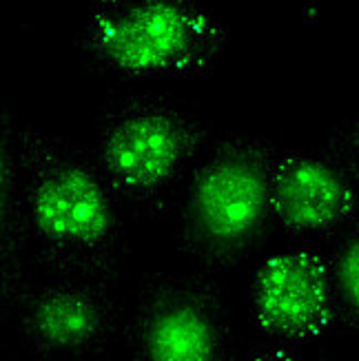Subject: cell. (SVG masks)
Wrapping results in <instances>:
<instances>
[{"label": "cell", "mask_w": 359, "mask_h": 361, "mask_svg": "<svg viewBox=\"0 0 359 361\" xmlns=\"http://www.w3.org/2000/svg\"><path fill=\"white\" fill-rule=\"evenodd\" d=\"M18 142L36 264L49 275L118 286L131 240L122 202L91 151L31 122L20 124Z\"/></svg>", "instance_id": "1"}, {"label": "cell", "mask_w": 359, "mask_h": 361, "mask_svg": "<svg viewBox=\"0 0 359 361\" xmlns=\"http://www.w3.org/2000/svg\"><path fill=\"white\" fill-rule=\"evenodd\" d=\"M277 153L267 135L226 133L197 160L174 209V244L193 269L222 277L267 244Z\"/></svg>", "instance_id": "2"}, {"label": "cell", "mask_w": 359, "mask_h": 361, "mask_svg": "<svg viewBox=\"0 0 359 361\" xmlns=\"http://www.w3.org/2000/svg\"><path fill=\"white\" fill-rule=\"evenodd\" d=\"M209 149V127L164 93L131 91L98 111L91 155L124 209L145 219L174 215L178 195Z\"/></svg>", "instance_id": "3"}, {"label": "cell", "mask_w": 359, "mask_h": 361, "mask_svg": "<svg viewBox=\"0 0 359 361\" xmlns=\"http://www.w3.org/2000/svg\"><path fill=\"white\" fill-rule=\"evenodd\" d=\"M231 29L202 0H89L78 49L116 80L209 78Z\"/></svg>", "instance_id": "4"}, {"label": "cell", "mask_w": 359, "mask_h": 361, "mask_svg": "<svg viewBox=\"0 0 359 361\" xmlns=\"http://www.w3.org/2000/svg\"><path fill=\"white\" fill-rule=\"evenodd\" d=\"M124 343L135 361L229 359L236 339L220 277L197 269L142 275Z\"/></svg>", "instance_id": "5"}, {"label": "cell", "mask_w": 359, "mask_h": 361, "mask_svg": "<svg viewBox=\"0 0 359 361\" xmlns=\"http://www.w3.org/2000/svg\"><path fill=\"white\" fill-rule=\"evenodd\" d=\"M11 312L23 350L40 361L102 359L127 326L116 286L85 277L25 284Z\"/></svg>", "instance_id": "6"}, {"label": "cell", "mask_w": 359, "mask_h": 361, "mask_svg": "<svg viewBox=\"0 0 359 361\" xmlns=\"http://www.w3.org/2000/svg\"><path fill=\"white\" fill-rule=\"evenodd\" d=\"M253 355L300 357L335 326L329 257L322 246H295L264 259L248 286Z\"/></svg>", "instance_id": "7"}, {"label": "cell", "mask_w": 359, "mask_h": 361, "mask_svg": "<svg viewBox=\"0 0 359 361\" xmlns=\"http://www.w3.org/2000/svg\"><path fill=\"white\" fill-rule=\"evenodd\" d=\"M273 219L298 246L335 242L359 219V184L326 155L279 147L273 169Z\"/></svg>", "instance_id": "8"}, {"label": "cell", "mask_w": 359, "mask_h": 361, "mask_svg": "<svg viewBox=\"0 0 359 361\" xmlns=\"http://www.w3.org/2000/svg\"><path fill=\"white\" fill-rule=\"evenodd\" d=\"M0 204H3V306L11 310L25 288V255L31 248L29 213L23 180V158L13 111L5 104L0 118Z\"/></svg>", "instance_id": "9"}, {"label": "cell", "mask_w": 359, "mask_h": 361, "mask_svg": "<svg viewBox=\"0 0 359 361\" xmlns=\"http://www.w3.org/2000/svg\"><path fill=\"white\" fill-rule=\"evenodd\" d=\"M335 326L359 339V219L326 250Z\"/></svg>", "instance_id": "10"}, {"label": "cell", "mask_w": 359, "mask_h": 361, "mask_svg": "<svg viewBox=\"0 0 359 361\" xmlns=\"http://www.w3.org/2000/svg\"><path fill=\"white\" fill-rule=\"evenodd\" d=\"M322 155L359 184V114L335 124L324 140Z\"/></svg>", "instance_id": "11"}]
</instances>
